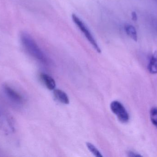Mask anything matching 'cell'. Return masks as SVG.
I'll return each instance as SVG.
<instances>
[{"instance_id": "cell-1", "label": "cell", "mask_w": 157, "mask_h": 157, "mask_svg": "<svg viewBox=\"0 0 157 157\" xmlns=\"http://www.w3.org/2000/svg\"><path fill=\"white\" fill-rule=\"evenodd\" d=\"M24 48L30 55L41 62L48 61V58L34 39L26 33H22L20 37Z\"/></svg>"}, {"instance_id": "cell-2", "label": "cell", "mask_w": 157, "mask_h": 157, "mask_svg": "<svg viewBox=\"0 0 157 157\" xmlns=\"http://www.w3.org/2000/svg\"><path fill=\"white\" fill-rule=\"evenodd\" d=\"M71 18L74 23L77 26L80 31L83 33V35L85 36L88 41L91 44V46L95 49V50L97 52L101 53V49L100 48L93 34H92L88 27L87 26L86 24L83 22V20H81L77 15L75 14H72Z\"/></svg>"}, {"instance_id": "cell-3", "label": "cell", "mask_w": 157, "mask_h": 157, "mask_svg": "<svg viewBox=\"0 0 157 157\" xmlns=\"http://www.w3.org/2000/svg\"><path fill=\"white\" fill-rule=\"evenodd\" d=\"M110 108L112 112L117 116L118 120L122 123L128 122L130 119L129 114L124 106L118 101H113L110 104Z\"/></svg>"}, {"instance_id": "cell-4", "label": "cell", "mask_w": 157, "mask_h": 157, "mask_svg": "<svg viewBox=\"0 0 157 157\" xmlns=\"http://www.w3.org/2000/svg\"><path fill=\"white\" fill-rule=\"evenodd\" d=\"M4 89L6 94L12 100L17 103H22L23 102V98L22 96L12 88L7 85H5L4 86Z\"/></svg>"}, {"instance_id": "cell-5", "label": "cell", "mask_w": 157, "mask_h": 157, "mask_svg": "<svg viewBox=\"0 0 157 157\" xmlns=\"http://www.w3.org/2000/svg\"><path fill=\"white\" fill-rule=\"evenodd\" d=\"M40 77L41 81L48 89L51 90H54L56 87V83L53 78L45 73L41 74Z\"/></svg>"}, {"instance_id": "cell-6", "label": "cell", "mask_w": 157, "mask_h": 157, "mask_svg": "<svg viewBox=\"0 0 157 157\" xmlns=\"http://www.w3.org/2000/svg\"><path fill=\"white\" fill-rule=\"evenodd\" d=\"M147 68L150 73L152 74H157V51H155L151 55Z\"/></svg>"}, {"instance_id": "cell-7", "label": "cell", "mask_w": 157, "mask_h": 157, "mask_svg": "<svg viewBox=\"0 0 157 157\" xmlns=\"http://www.w3.org/2000/svg\"><path fill=\"white\" fill-rule=\"evenodd\" d=\"M53 94L55 98L63 104H68L70 103L69 97L67 94L60 89H54Z\"/></svg>"}, {"instance_id": "cell-8", "label": "cell", "mask_w": 157, "mask_h": 157, "mask_svg": "<svg viewBox=\"0 0 157 157\" xmlns=\"http://www.w3.org/2000/svg\"><path fill=\"white\" fill-rule=\"evenodd\" d=\"M124 31L126 32V34L130 38L133 40L134 41H137L138 36H137V31L134 26L129 24H126L124 26Z\"/></svg>"}, {"instance_id": "cell-9", "label": "cell", "mask_w": 157, "mask_h": 157, "mask_svg": "<svg viewBox=\"0 0 157 157\" xmlns=\"http://www.w3.org/2000/svg\"><path fill=\"white\" fill-rule=\"evenodd\" d=\"M87 147L90 151L96 157H102L101 153L96 148L95 146L90 143H86Z\"/></svg>"}, {"instance_id": "cell-10", "label": "cell", "mask_w": 157, "mask_h": 157, "mask_svg": "<svg viewBox=\"0 0 157 157\" xmlns=\"http://www.w3.org/2000/svg\"><path fill=\"white\" fill-rule=\"evenodd\" d=\"M150 120L153 124L157 128V108H153L150 111Z\"/></svg>"}, {"instance_id": "cell-11", "label": "cell", "mask_w": 157, "mask_h": 157, "mask_svg": "<svg viewBox=\"0 0 157 157\" xmlns=\"http://www.w3.org/2000/svg\"><path fill=\"white\" fill-rule=\"evenodd\" d=\"M128 156L132 157H142L141 155L133 151H130L128 153Z\"/></svg>"}, {"instance_id": "cell-12", "label": "cell", "mask_w": 157, "mask_h": 157, "mask_svg": "<svg viewBox=\"0 0 157 157\" xmlns=\"http://www.w3.org/2000/svg\"><path fill=\"white\" fill-rule=\"evenodd\" d=\"M132 19L133 21H136L137 20L138 17H137V14H136V12H134V11L132 12Z\"/></svg>"}]
</instances>
